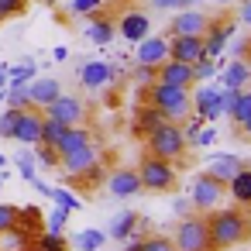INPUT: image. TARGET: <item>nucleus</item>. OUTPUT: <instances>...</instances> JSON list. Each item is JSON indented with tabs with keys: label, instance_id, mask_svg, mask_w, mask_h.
I'll use <instances>...</instances> for the list:
<instances>
[{
	"label": "nucleus",
	"instance_id": "obj_49",
	"mask_svg": "<svg viewBox=\"0 0 251 251\" xmlns=\"http://www.w3.org/2000/svg\"><path fill=\"white\" fill-rule=\"evenodd\" d=\"M234 131H237V138H241V141H251V114H248L241 124H234Z\"/></svg>",
	"mask_w": 251,
	"mask_h": 251
},
{
	"label": "nucleus",
	"instance_id": "obj_41",
	"mask_svg": "<svg viewBox=\"0 0 251 251\" xmlns=\"http://www.w3.org/2000/svg\"><path fill=\"white\" fill-rule=\"evenodd\" d=\"M18 224V206L14 203H0V230H11Z\"/></svg>",
	"mask_w": 251,
	"mask_h": 251
},
{
	"label": "nucleus",
	"instance_id": "obj_14",
	"mask_svg": "<svg viewBox=\"0 0 251 251\" xmlns=\"http://www.w3.org/2000/svg\"><path fill=\"white\" fill-rule=\"evenodd\" d=\"M42 117H45V114H42L38 107L21 110V117H18L14 131H11V138L21 141V145H38V141H42Z\"/></svg>",
	"mask_w": 251,
	"mask_h": 251
},
{
	"label": "nucleus",
	"instance_id": "obj_18",
	"mask_svg": "<svg viewBox=\"0 0 251 251\" xmlns=\"http://www.w3.org/2000/svg\"><path fill=\"white\" fill-rule=\"evenodd\" d=\"M138 66H162L169 59V38H141L138 42V52H134Z\"/></svg>",
	"mask_w": 251,
	"mask_h": 251
},
{
	"label": "nucleus",
	"instance_id": "obj_52",
	"mask_svg": "<svg viewBox=\"0 0 251 251\" xmlns=\"http://www.w3.org/2000/svg\"><path fill=\"white\" fill-rule=\"evenodd\" d=\"M52 55H55V62H66V59H69V52H66V49H55Z\"/></svg>",
	"mask_w": 251,
	"mask_h": 251
},
{
	"label": "nucleus",
	"instance_id": "obj_4",
	"mask_svg": "<svg viewBox=\"0 0 251 251\" xmlns=\"http://www.w3.org/2000/svg\"><path fill=\"white\" fill-rule=\"evenodd\" d=\"M138 179H141V193L165 196V193H176V189H179V169H176L172 162H162V158L148 155V151H141Z\"/></svg>",
	"mask_w": 251,
	"mask_h": 251
},
{
	"label": "nucleus",
	"instance_id": "obj_45",
	"mask_svg": "<svg viewBox=\"0 0 251 251\" xmlns=\"http://www.w3.org/2000/svg\"><path fill=\"white\" fill-rule=\"evenodd\" d=\"M230 52H234V59H241V62H248V66H251V35H248V38H241V42H234V49H230Z\"/></svg>",
	"mask_w": 251,
	"mask_h": 251
},
{
	"label": "nucleus",
	"instance_id": "obj_29",
	"mask_svg": "<svg viewBox=\"0 0 251 251\" xmlns=\"http://www.w3.org/2000/svg\"><path fill=\"white\" fill-rule=\"evenodd\" d=\"M18 227H21V230H28L31 237H35V234H42V227H45L42 210H38V206H18Z\"/></svg>",
	"mask_w": 251,
	"mask_h": 251
},
{
	"label": "nucleus",
	"instance_id": "obj_9",
	"mask_svg": "<svg viewBox=\"0 0 251 251\" xmlns=\"http://www.w3.org/2000/svg\"><path fill=\"white\" fill-rule=\"evenodd\" d=\"M210 18L213 14H206L203 7H189V11H176V18L169 21V35H206V28H210Z\"/></svg>",
	"mask_w": 251,
	"mask_h": 251
},
{
	"label": "nucleus",
	"instance_id": "obj_51",
	"mask_svg": "<svg viewBox=\"0 0 251 251\" xmlns=\"http://www.w3.org/2000/svg\"><path fill=\"white\" fill-rule=\"evenodd\" d=\"M7 90V66H0V93Z\"/></svg>",
	"mask_w": 251,
	"mask_h": 251
},
{
	"label": "nucleus",
	"instance_id": "obj_36",
	"mask_svg": "<svg viewBox=\"0 0 251 251\" xmlns=\"http://www.w3.org/2000/svg\"><path fill=\"white\" fill-rule=\"evenodd\" d=\"M138 244H141V251H176L172 237H165V234H151V237H141Z\"/></svg>",
	"mask_w": 251,
	"mask_h": 251
},
{
	"label": "nucleus",
	"instance_id": "obj_20",
	"mask_svg": "<svg viewBox=\"0 0 251 251\" xmlns=\"http://www.w3.org/2000/svg\"><path fill=\"white\" fill-rule=\"evenodd\" d=\"M59 93H62V83H59V79H52V76H45V79H31V83H28L31 107H38V110H45Z\"/></svg>",
	"mask_w": 251,
	"mask_h": 251
},
{
	"label": "nucleus",
	"instance_id": "obj_19",
	"mask_svg": "<svg viewBox=\"0 0 251 251\" xmlns=\"http://www.w3.org/2000/svg\"><path fill=\"white\" fill-rule=\"evenodd\" d=\"M114 76H117V69H114L110 62H86V66L79 69L83 90H100V86H107Z\"/></svg>",
	"mask_w": 251,
	"mask_h": 251
},
{
	"label": "nucleus",
	"instance_id": "obj_50",
	"mask_svg": "<svg viewBox=\"0 0 251 251\" xmlns=\"http://www.w3.org/2000/svg\"><path fill=\"white\" fill-rule=\"evenodd\" d=\"M31 186H35V189H38V193H42V196H52V186H49V182H42V179H38V176H35V179H31Z\"/></svg>",
	"mask_w": 251,
	"mask_h": 251
},
{
	"label": "nucleus",
	"instance_id": "obj_54",
	"mask_svg": "<svg viewBox=\"0 0 251 251\" xmlns=\"http://www.w3.org/2000/svg\"><path fill=\"white\" fill-rule=\"evenodd\" d=\"M4 179H7V176H4V172H0V189H4Z\"/></svg>",
	"mask_w": 251,
	"mask_h": 251
},
{
	"label": "nucleus",
	"instance_id": "obj_12",
	"mask_svg": "<svg viewBox=\"0 0 251 251\" xmlns=\"http://www.w3.org/2000/svg\"><path fill=\"white\" fill-rule=\"evenodd\" d=\"M66 186L79 189L83 196H93V193H100V189L107 186V165H103V162H93L90 169H83V172H76V176H66Z\"/></svg>",
	"mask_w": 251,
	"mask_h": 251
},
{
	"label": "nucleus",
	"instance_id": "obj_32",
	"mask_svg": "<svg viewBox=\"0 0 251 251\" xmlns=\"http://www.w3.org/2000/svg\"><path fill=\"white\" fill-rule=\"evenodd\" d=\"M4 100H7V107H14V110H28V107H31L28 86H18V83H7V90H4Z\"/></svg>",
	"mask_w": 251,
	"mask_h": 251
},
{
	"label": "nucleus",
	"instance_id": "obj_2",
	"mask_svg": "<svg viewBox=\"0 0 251 251\" xmlns=\"http://www.w3.org/2000/svg\"><path fill=\"white\" fill-rule=\"evenodd\" d=\"M145 151L162 158V162H172L176 169H186L193 162V148L186 141V131H182V124H172V121H165L158 131H151L145 138Z\"/></svg>",
	"mask_w": 251,
	"mask_h": 251
},
{
	"label": "nucleus",
	"instance_id": "obj_8",
	"mask_svg": "<svg viewBox=\"0 0 251 251\" xmlns=\"http://www.w3.org/2000/svg\"><path fill=\"white\" fill-rule=\"evenodd\" d=\"M234 28H237V18H230V14L210 18V28H206V35H203V55H206V59H217V55L227 49Z\"/></svg>",
	"mask_w": 251,
	"mask_h": 251
},
{
	"label": "nucleus",
	"instance_id": "obj_46",
	"mask_svg": "<svg viewBox=\"0 0 251 251\" xmlns=\"http://www.w3.org/2000/svg\"><path fill=\"white\" fill-rule=\"evenodd\" d=\"M213 138H217V131H213V127H206V131H200V134L189 141V148H193V151H196V148H206V145H213Z\"/></svg>",
	"mask_w": 251,
	"mask_h": 251
},
{
	"label": "nucleus",
	"instance_id": "obj_39",
	"mask_svg": "<svg viewBox=\"0 0 251 251\" xmlns=\"http://www.w3.org/2000/svg\"><path fill=\"white\" fill-rule=\"evenodd\" d=\"M38 151H35V162L38 165H49V169H59V151L52 148V145H35Z\"/></svg>",
	"mask_w": 251,
	"mask_h": 251
},
{
	"label": "nucleus",
	"instance_id": "obj_13",
	"mask_svg": "<svg viewBox=\"0 0 251 251\" xmlns=\"http://www.w3.org/2000/svg\"><path fill=\"white\" fill-rule=\"evenodd\" d=\"M169 59L193 66L196 59H203V38L200 35H169Z\"/></svg>",
	"mask_w": 251,
	"mask_h": 251
},
{
	"label": "nucleus",
	"instance_id": "obj_43",
	"mask_svg": "<svg viewBox=\"0 0 251 251\" xmlns=\"http://www.w3.org/2000/svg\"><path fill=\"white\" fill-rule=\"evenodd\" d=\"M66 220H69V210H62V206H59V210H55V213L49 217V224H45V227H49V234H62Z\"/></svg>",
	"mask_w": 251,
	"mask_h": 251
},
{
	"label": "nucleus",
	"instance_id": "obj_25",
	"mask_svg": "<svg viewBox=\"0 0 251 251\" xmlns=\"http://www.w3.org/2000/svg\"><path fill=\"white\" fill-rule=\"evenodd\" d=\"M241 165H244V162H241L237 155L224 151V155H213V162H210V169H206V172H210L217 182H224V186H227V182L237 176V169H241Z\"/></svg>",
	"mask_w": 251,
	"mask_h": 251
},
{
	"label": "nucleus",
	"instance_id": "obj_11",
	"mask_svg": "<svg viewBox=\"0 0 251 251\" xmlns=\"http://www.w3.org/2000/svg\"><path fill=\"white\" fill-rule=\"evenodd\" d=\"M155 83L193 90V86H196V79H193V66H186V62H176V59H165L162 66H155Z\"/></svg>",
	"mask_w": 251,
	"mask_h": 251
},
{
	"label": "nucleus",
	"instance_id": "obj_33",
	"mask_svg": "<svg viewBox=\"0 0 251 251\" xmlns=\"http://www.w3.org/2000/svg\"><path fill=\"white\" fill-rule=\"evenodd\" d=\"M103 241H107V234H103V230H97V227H86V230H79V234H76V248H79V251H97Z\"/></svg>",
	"mask_w": 251,
	"mask_h": 251
},
{
	"label": "nucleus",
	"instance_id": "obj_55",
	"mask_svg": "<svg viewBox=\"0 0 251 251\" xmlns=\"http://www.w3.org/2000/svg\"><path fill=\"white\" fill-rule=\"evenodd\" d=\"M213 4H230V0H213Z\"/></svg>",
	"mask_w": 251,
	"mask_h": 251
},
{
	"label": "nucleus",
	"instance_id": "obj_3",
	"mask_svg": "<svg viewBox=\"0 0 251 251\" xmlns=\"http://www.w3.org/2000/svg\"><path fill=\"white\" fill-rule=\"evenodd\" d=\"M141 103H151L172 124H182L186 117H193V90H182V86L151 83V86L141 90Z\"/></svg>",
	"mask_w": 251,
	"mask_h": 251
},
{
	"label": "nucleus",
	"instance_id": "obj_21",
	"mask_svg": "<svg viewBox=\"0 0 251 251\" xmlns=\"http://www.w3.org/2000/svg\"><path fill=\"white\" fill-rule=\"evenodd\" d=\"M117 31H121L124 42H141V38H148V14H141V11H127V14H121Z\"/></svg>",
	"mask_w": 251,
	"mask_h": 251
},
{
	"label": "nucleus",
	"instance_id": "obj_10",
	"mask_svg": "<svg viewBox=\"0 0 251 251\" xmlns=\"http://www.w3.org/2000/svg\"><path fill=\"white\" fill-rule=\"evenodd\" d=\"M193 114H196L203 124L224 117V90H217V86H203V90L193 97Z\"/></svg>",
	"mask_w": 251,
	"mask_h": 251
},
{
	"label": "nucleus",
	"instance_id": "obj_31",
	"mask_svg": "<svg viewBox=\"0 0 251 251\" xmlns=\"http://www.w3.org/2000/svg\"><path fill=\"white\" fill-rule=\"evenodd\" d=\"M35 73H38V66H35L31 59H25V62H18V66H7V83L28 86V83L35 79Z\"/></svg>",
	"mask_w": 251,
	"mask_h": 251
},
{
	"label": "nucleus",
	"instance_id": "obj_17",
	"mask_svg": "<svg viewBox=\"0 0 251 251\" xmlns=\"http://www.w3.org/2000/svg\"><path fill=\"white\" fill-rule=\"evenodd\" d=\"M86 145H97V131H93L90 124H79V127H66V134H62L59 145H55V151H59V158H62V155H73V151H79V148H86Z\"/></svg>",
	"mask_w": 251,
	"mask_h": 251
},
{
	"label": "nucleus",
	"instance_id": "obj_22",
	"mask_svg": "<svg viewBox=\"0 0 251 251\" xmlns=\"http://www.w3.org/2000/svg\"><path fill=\"white\" fill-rule=\"evenodd\" d=\"M93 162H100V148H97V145H86V148H79V151H73V155H62V158H59V169H62L66 176H76V172L90 169Z\"/></svg>",
	"mask_w": 251,
	"mask_h": 251
},
{
	"label": "nucleus",
	"instance_id": "obj_28",
	"mask_svg": "<svg viewBox=\"0 0 251 251\" xmlns=\"http://www.w3.org/2000/svg\"><path fill=\"white\" fill-rule=\"evenodd\" d=\"M0 251H31V234L18 224L11 230H0Z\"/></svg>",
	"mask_w": 251,
	"mask_h": 251
},
{
	"label": "nucleus",
	"instance_id": "obj_24",
	"mask_svg": "<svg viewBox=\"0 0 251 251\" xmlns=\"http://www.w3.org/2000/svg\"><path fill=\"white\" fill-rule=\"evenodd\" d=\"M138 234H141V213L124 210L121 217H114V224H110V234H107V237H114V241H127V237H138Z\"/></svg>",
	"mask_w": 251,
	"mask_h": 251
},
{
	"label": "nucleus",
	"instance_id": "obj_1",
	"mask_svg": "<svg viewBox=\"0 0 251 251\" xmlns=\"http://www.w3.org/2000/svg\"><path fill=\"white\" fill-rule=\"evenodd\" d=\"M206 230L217 251L237 248L251 237V210L248 206H224V210H210L206 213Z\"/></svg>",
	"mask_w": 251,
	"mask_h": 251
},
{
	"label": "nucleus",
	"instance_id": "obj_47",
	"mask_svg": "<svg viewBox=\"0 0 251 251\" xmlns=\"http://www.w3.org/2000/svg\"><path fill=\"white\" fill-rule=\"evenodd\" d=\"M151 11H182V0H148Z\"/></svg>",
	"mask_w": 251,
	"mask_h": 251
},
{
	"label": "nucleus",
	"instance_id": "obj_37",
	"mask_svg": "<svg viewBox=\"0 0 251 251\" xmlns=\"http://www.w3.org/2000/svg\"><path fill=\"white\" fill-rule=\"evenodd\" d=\"M14 165L21 169V179H28V182H31L35 176H38V172H35V165H38V162H35V151H18Z\"/></svg>",
	"mask_w": 251,
	"mask_h": 251
},
{
	"label": "nucleus",
	"instance_id": "obj_42",
	"mask_svg": "<svg viewBox=\"0 0 251 251\" xmlns=\"http://www.w3.org/2000/svg\"><path fill=\"white\" fill-rule=\"evenodd\" d=\"M18 117H21V110H14V107H7V110H4V117H0V138H11V131H14V124H18Z\"/></svg>",
	"mask_w": 251,
	"mask_h": 251
},
{
	"label": "nucleus",
	"instance_id": "obj_48",
	"mask_svg": "<svg viewBox=\"0 0 251 251\" xmlns=\"http://www.w3.org/2000/svg\"><path fill=\"white\" fill-rule=\"evenodd\" d=\"M237 21L251 31V0H241V4H237Z\"/></svg>",
	"mask_w": 251,
	"mask_h": 251
},
{
	"label": "nucleus",
	"instance_id": "obj_40",
	"mask_svg": "<svg viewBox=\"0 0 251 251\" xmlns=\"http://www.w3.org/2000/svg\"><path fill=\"white\" fill-rule=\"evenodd\" d=\"M25 7H28V0H0V21L25 14Z\"/></svg>",
	"mask_w": 251,
	"mask_h": 251
},
{
	"label": "nucleus",
	"instance_id": "obj_38",
	"mask_svg": "<svg viewBox=\"0 0 251 251\" xmlns=\"http://www.w3.org/2000/svg\"><path fill=\"white\" fill-rule=\"evenodd\" d=\"M49 200H55V206L69 210V213H73V210H79V200H76L69 189H62V186H52V196H49Z\"/></svg>",
	"mask_w": 251,
	"mask_h": 251
},
{
	"label": "nucleus",
	"instance_id": "obj_27",
	"mask_svg": "<svg viewBox=\"0 0 251 251\" xmlns=\"http://www.w3.org/2000/svg\"><path fill=\"white\" fill-rule=\"evenodd\" d=\"M224 90H244L248 83H251V66L248 62H241V59H234L227 69H224Z\"/></svg>",
	"mask_w": 251,
	"mask_h": 251
},
{
	"label": "nucleus",
	"instance_id": "obj_15",
	"mask_svg": "<svg viewBox=\"0 0 251 251\" xmlns=\"http://www.w3.org/2000/svg\"><path fill=\"white\" fill-rule=\"evenodd\" d=\"M107 189L117 196V200H131V196H138L141 193V179H138V169H114V172H107Z\"/></svg>",
	"mask_w": 251,
	"mask_h": 251
},
{
	"label": "nucleus",
	"instance_id": "obj_6",
	"mask_svg": "<svg viewBox=\"0 0 251 251\" xmlns=\"http://www.w3.org/2000/svg\"><path fill=\"white\" fill-rule=\"evenodd\" d=\"M45 117H52V121H59V124H66V127H79V124H86L90 121V103L83 100V97H73V93H59L45 110H42Z\"/></svg>",
	"mask_w": 251,
	"mask_h": 251
},
{
	"label": "nucleus",
	"instance_id": "obj_5",
	"mask_svg": "<svg viewBox=\"0 0 251 251\" xmlns=\"http://www.w3.org/2000/svg\"><path fill=\"white\" fill-rule=\"evenodd\" d=\"M176 251H217L213 241H210V230H206V213H186L176 227V237H172Z\"/></svg>",
	"mask_w": 251,
	"mask_h": 251
},
{
	"label": "nucleus",
	"instance_id": "obj_7",
	"mask_svg": "<svg viewBox=\"0 0 251 251\" xmlns=\"http://www.w3.org/2000/svg\"><path fill=\"white\" fill-rule=\"evenodd\" d=\"M224 200H227V186H224V182H217L210 172H200V176L193 179L189 203H193V210H196V213H210V210H217Z\"/></svg>",
	"mask_w": 251,
	"mask_h": 251
},
{
	"label": "nucleus",
	"instance_id": "obj_34",
	"mask_svg": "<svg viewBox=\"0 0 251 251\" xmlns=\"http://www.w3.org/2000/svg\"><path fill=\"white\" fill-rule=\"evenodd\" d=\"M66 134V124H59V121H52V117H42V141L38 145H59V138Z\"/></svg>",
	"mask_w": 251,
	"mask_h": 251
},
{
	"label": "nucleus",
	"instance_id": "obj_35",
	"mask_svg": "<svg viewBox=\"0 0 251 251\" xmlns=\"http://www.w3.org/2000/svg\"><path fill=\"white\" fill-rule=\"evenodd\" d=\"M213 76H217V59H206V55H203V59L193 62V79H196V83H206V79H213Z\"/></svg>",
	"mask_w": 251,
	"mask_h": 251
},
{
	"label": "nucleus",
	"instance_id": "obj_26",
	"mask_svg": "<svg viewBox=\"0 0 251 251\" xmlns=\"http://www.w3.org/2000/svg\"><path fill=\"white\" fill-rule=\"evenodd\" d=\"M227 196H234V203H241V206H251V165L244 162L241 169H237V176L227 182Z\"/></svg>",
	"mask_w": 251,
	"mask_h": 251
},
{
	"label": "nucleus",
	"instance_id": "obj_44",
	"mask_svg": "<svg viewBox=\"0 0 251 251\" xmlns=\"http://www.w3.org/2000/svg\"><path fill=\"white\" fill-rule=\"evenodd\" d=\"M103 0H73V14H97Z\"/></svg>",
	"mask_w": 251,
	"mask_h": 251
},
{
	"label": "nucleus",
	"instance_id": "obj_16",
	"mask_svg": "<svg viewBox=\"0 0 251 251\" xmlns=\"http://www.w3.org/2000/svg\"><path fill=\"white\" fill-rule=\"evenodd\" d=\"M86 38L93 45H110L117 38V18H110L103 7L97 14H90V28H86Z\"/></svg>",
	"mask_w": 251,
	"mask_h": 251
},
{
	"label": "nucleus",
	"instance_id": "obj_23",
	"mask_svg": "<svg viewBox=\"0 0 251 251\" xmlns=\"http://www.w3.org/2000/svg\"><path fill=\"white\" fill-rule=\"evenodd\" d=\"M162 124H165V117H162V114H158L151 103H141V107L134 110V124H131V131H134V134L145 141V138H148L151 131H158Z\"/></svg>",
	"mask_w": 251,
	"mask_h": 251
},
{
	"label": "nucleus",
	"instance_id": "obj_30",
	"mask_svg": "<svg viewBox=\"0 0 251 251\" xmlns=\"http://www.w3.org/2000/svg\"><path fill=\"white\" fill-rule=\"evenodd\" d=\"M31 251H69V248H66V234H49V230H42V234L31 237Z\"/></svg>",
	"mask_w": 251,
	"mask_h": 251
},
{
	"label": "nucleus",
	"instance_id": "obj_53",
	"mask_svg": "<svg viewBox=\"0 0 251 251\" xmlns=\"http://www.w3.org/2000/svg\"><path fill=\"white\" fill-rule=\"evenodd\" d=\"M4 165H7V158H4V155H0V172H4Z\"/></svg>",
	"mask_w": 251,
	"mask_h": 251
}]
</instances>
